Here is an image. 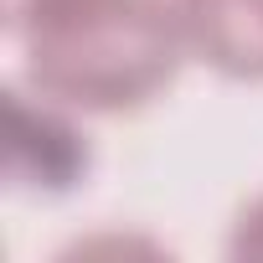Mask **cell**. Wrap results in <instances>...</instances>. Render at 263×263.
Returning <instances> with one entry per match:
<instances>
[{
    "mask_svg": "<svg viewBox=\"0 0 263 263\" xmlns=\"http://www.w3.org/2000/svg\"><path fill=\"white\" fill-rule=\"evenodd\" d=\"M21 47L26 83L83 114L145 108L186 62V36L171 0H72L31 26Z\"/></svg>",
    "mask_w": 263,
    "mask_h": 263,
    "instance_id": "1",
    "label": "cell"
},
{
    "mask_svg": "<svg viewBox=\"0 0 263 263\" xmlns=\"http://www.w3.org/2000/svg\"><path fill=\"white\" fill-rule=\"evenodd\" d=\"M186 52L237 83H263V0H171Z\"/></svg>",
    "mask_w": 263,
    "mask_h": 263,
    "instance_id": "2",
    "label": "cell"
},
{
    "mask_svg": "<svg viewBox=\"0 0 263 263\" xmlns=\"http://www.w3.org/2000/svg\"><path fill=\"white\" fill-rule=\"evenodd\" d=\"M62 103L42 98L31 108L21 93L11 98V176L36 191H67L88 171V140L57 114Z\"/></svg>",
    "mask_w": 263,
    "mask_h": 263,
    "instance_id": "3",
    "label": "cell"
},
{
    "mask_svg": "<svg viewBox=\"0 0 263 263\" xmlns=\"http://www.w3.org/2000/svg\"><path fill=\"white\" fill-rule=\"evenodd\" d=\"M62 6H72V0H0V16H6V31L11 36H26L31 26H42Z\"/></svg>",
    "mask_w": 263,
    "mask_h": 263,
    "instance_id": "4",
    "label": "cell"
},
{
    "mask_svg": "<svg viewBox=\"0 0 263 263\" xmlns=\"http://www.w3.org/2000/svg\"><path fill=\"white\" fill-rule=\"evenodd\" d=\"M232 258H263V196L237 217V232H232Z\"/></svg>",
    "mask_w": 263,
    "mask_h": 263,
    "instance_id": "5",
    "label": "cell"
}]
</instances>
